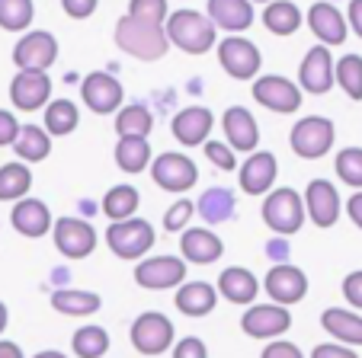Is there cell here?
<instances>
[{
  "instance_id": "obj_1",
  "label": "cell",
  "mask_w": 362,
  "mask_h": 358,
  "mask_svg": "<svg viewBox=\"0 0 362 358\" xmlns=\"http://www.w3.org/2000/svg\"><path fill=\"white\" fill-rule=\"evenodd\" d=\"M116 45L138 61H160L170 52L164 26H148V23H138L132 16H122L116 23Z\"/></svg>"
},
{
  "instance_id": "obj_2",
  "label": "cell",
  "mask_w": 362,
  "mask_h": 358,
  "mask_svg": "<svg viewBox=\"0 0 362 358\" xmlns=\"http://www.w3.org/2000/svg\"><path fill=\"white\" fill-rule=\"evenodd\" d=\"M164 35L170 45L183 48L189 54H205L215 45V26L212 20L199 10H177L167 16L164 23Z\"/></svg>"
},
{
  "instance_id": "obj_3",
  "label": "cell",
  "mask_w": 362,
  "mask_h": 358,
  "mask_svg": "<svg viewBox=\"0 0 362 358\" xmlns=\"http://www.w3.org/2000/svg\"><path fill=\"white\" fill-rule=\"evenodd\" d=\"M154 227L144 217H125V221H112L106 227V246L116 253L119 259H141L154 246Z\"/></svg>"
},
{
  "instance_id": "obj_4",
  "label": "cell",
  "mask_w": 362,
  "mask_h": 358,
  "mask_svg": "<svg viewBox=\"0 0 362 358\" xmlns=\"http://www.w3.org/2000/svg\"><path fill=\"white\" fill-rule=\"evenodd\" d=\"M263 221L276 237H292L305 224V202L295 189H273L263 202Z\"/></svg>"
},
{
  "instance_id": "obj_5",
  "label": "cell",
  "mask_w": 362,
  "mask_h": 358,
  "mask_svg": "<svg viewBox=\"0 0 362 358\" xmlns=\"http://www.w3.org/2000/svg\"><path fill=\"white\" fill-rule=\"evenodd\" d=\"M334 138H337V129H334L330 119H324V115H308V119H301V122L292 129L288 144H292V150L298 157H305V160H317V157L330 154Z\"/></svg>"
},
{
  "instance_id": "obj_6",
  "label": "cell",
  "mask_w": 362,
  "mask_h": 358,
  "mask_svg": "<svg viewBox=\"0 0 362 358\" xmlns=\"http://www.w3.org/2000/svg\"><path fill=\"white\" fill-rule=\"evenodd\" d=\"M129 339H132L138 355H148V358L164 355V352L173 345V323H170V317H164V314L148 311L132 323Z\"/></svg>"
},
{
  "instance_id": "obj_7",
  "label": "cell",
  "mask_w": 362,
  "mask_h": 358,
  "mask_svg": "<svg viewBox=\"0 0 362 358\" xmlns=\"http://www.w3.org/2000/svg\"><path fill=\"white\" fill-rule=\"evenodd\" d=\"M218 61L228 77H234V80H250V77L260 74L263 54H260V48L253 45L250 39H244V35H228L218 45Z\"/></svg>"
},
{
  "instance_id": "obj_8",
  "label": "cell",
  "mask_w": 362,
  "mask_h": 358,
  "mask_svg": "<svg viewBox=\"0 0 362 358\" xmlns=\"http://www.w3.org/2000/svg\"><path fill=\"white\" fill-rule=\"evenodd\" d=\"M13 61L20 71H42L45 74L58 61V39L52 32H45V29H33V32H26L16 42Z\"/></svg>"
},
{
  "instance_id": "obj_9",
  "label": "cell",
  "mask_w": 362,
  "mask_h": 358,
  "mask_svg": "<svg viewBox=\"0 0 362 358\" xmlns=\"http://www.w3.org/2000/svg\"><path fill=\"white\" fill-rule=\"evenodd\" d=\"M151 179L164 192H186L196 186L199 169L186 154H170L167 150V154H158L151 160Z\"/></svg>"
},
{
  "instance_id": "obj_10",
  "label": "cell",
  "mask_w": 362,
  "mask_h": 358,
  "mask_svg": "<svg viewBox=\"0 0 362 358\" xmlns=\"http://www.w3.org/2000/svg\"><path fill=\"white\" fill-rule=\"evenodd\" d=\"M135 282L148 291L180 288L186 282V263L180 256H148L135 265Z\"/></svg>"
},
{
  "instance_id": "obj_11",
  "label": "cell",
  "mask_w": 362,
  "mask_h": 358,
  "mask_svg": "<svg viewBox=\"0 0 362 358\" xmlns=\"http://www.w3.org/2000/svg\"><path fill=\"white\" fill-rule=\"evenodd\" d=\"M292 326V314L288 307L279 304H250L240 317V330L247 333L250 339H279L282 333H288Z\"/></svg>"
},
{
  "instance_id": "obj_12",
  "label": "cell",
  "mask_w": 362,
  "mask_h": 358,
  "mask_svg": "<svg viewBox=\"0 0 362 358\" xmlns=\"http://www.w3.org/2000/svg\"><path fill=\"white\" fill-rule=\"evenodd\" d=\"M81 96L90 106V112H96V115H112V112H119L125 102L122 83H119L112 74H106V71H93V74L83 77Z\"/></svg>"
},
{
  "instance_id": "obj_13",
  "label": "cell",
  "mask_w": 362,
  "mask_h": 358,
  "mask_svg": "<svg viewBox=\"0 0 362 358\" xmlns=\"http://www.w3.org/2000/svg\"><path fill=\"white\" fill-rule=\"evenodd\" d=\"M52 234H55L58 253L68 259H87L96 250V230L90 227V221H81V217L52 221Z\"/></svg>"
},
{
  "instance_id": "obj_14",
  "label": "cell",
  "mask_w": 362,
  "mask_h": 358,
  "mask_svg": "<svg viewBox=\"0 0 362 358\" xmlns=\"http://www.w3.org/2000/svg\"><path fill=\"white\" fill-rule=\"evenodd\" d=\"M301 202H305V217H311L317 227H334V224L340 221L343 202L330 179H311L305 196H301Z\"/></svg>"
},
{
  "instance_id": "obj_15",
  "label": "cell",
  "mask_w": 362,
  "mask_h": 358,
  "mask_svg": "<svg viewBox=\"0 0 362 358\" xmlns=\"http://www.w3.org/2000/svg\"><path fill=\"white\" fill-rule=\"evenodd\" d=\"M263 288H267V294L273 297V304L292 307L308 294V275L298 269V265L276 263L273 269L267 272V278H263Z\"/></svg>"
},
{
  "instance_id": "obj_16",
  "label": "cell",
  "mask_w": 362,
  "mask_h": 358,
  "mask_svg": "<svg viewBox=\"0 0 362 358\" xmlns=\"http://www.w3.org/2000/svg\"><path fill=\"white\" fill-rule=\"evenodd\" d=\"M334 87V58H330L327 45H315L301 58L298 68V90L311 96H324Z\"/></svg>"
},
{
  "instance_id": "obj_17",
  "label": "cell",
  "mask_w": 362,
  "mask_h": 358,
  "mask_svg": "<svg viewBox=\"0 0 362 358\" xmlns=\"http://www.w3.org/2000/svg\"><path fill=\"white\" fill-rule=\"evenodd\" d=\"M10 102L23 112H35L45 102H52V77L42 71H20L10 80Z\"/></svg>"
},
{
  "instance_id": "obj_18",
  "label": "cell",
  "mask_w": 362,
  "mask_h": 358,
  "mask_svg": "<svg viewBox=\"0 0 362 358\" xmlns=\"http://www.w3.org/2000/svg\"><path fill=\"white\" fill-rule=\"evenodd\" d=\"M253 100L267 106L269 112H295L301 106V90L298 83L286 80L279 74H269V77H260V80L253 83Z\"/></svg>"
},
{
  "instance_id": "obj_19",
  "label": "cell",
  "mask_w": 362,
  "mask_h": 358,
  "mask_svg": "<svg viewBox=\"0 0 362 358\" xmlns=\"http://www.w3.org/2000/svg\"><path fill=\"white\" fill-rule=\"evenodd\" d=\"M279 176V163L269 150H257L240 163V189L247 196H269Z\"/></svg>"
},
{
  "instance_id": "obj_20",
  "label": "cell",
  "mask_w": 362,
  "mask_h": 358,
  "mask_svg": "<svg viewBox=\"0 0 362 358\" xmlns=\"http://www.w3.org/2000/svg\"><path fill=\"white\" fill-rule=\"evenodd\" d=\"M221 129H225L228 148L240 150V154H253L257 144H260V129H257V119H253L250 109L244 106H231L221 115Z\"/></svg>"
},
{
  "instance_id": "obj_21",
  "label": "cell",
  "mask_w": 362,
  "mask_h": 358,
  "mask_svg": "<svg viewBox=\"0 0 362 358\" xmlns=\"http://www.w3.org/2000/svg\"><path fill=\"white\" fill-rule=\"evenodd\" d=\"M180 253H183V263L212 265L221 259L225 244H221V237L209 227H186L183 237H180Z\"/></svg>"
},
{
  "instance_id": "obj_22",
  "label": "cell",
  "mask_w": 362,
  "mask_h": 358,
  "mask_svg": "<svg viewBox=\"0 0 362 358\" xmlns=\"http://www.w3.org/2000/svg\"><path fill=\"white\" fill-rule=\"evenodd\" d=\"M10 224H13L16 234L29 237V240H39V237H45L48 230H52V211H48V205L42 202V198L26 196L13 205V211H10Z\"/></svg>"
},
{
  "instance_id": "obj_23",
  "label": "cell",
  "mask_w": 362,
  "mask_h": 358,
  "mask_svg": "<svg viewBox=\"0 0 362 358\" xmlns=\"http://www.w3.org/2000/svg\"><path fill=\"white\" fill-rule=\"evenodd\" d=\"M212 125H215V119L205 106H186L183 112L173 115V138L183 148H199V144L209 141Z\"/></svg>"
},
{
  "instance_id": "obj_24",
  "label": "cell",
  "mask_w": 362,
  "mask_h": 358,
  "mask_svg": "<svg viewBox=\"0 0 362 358\" xmlns=\"http://www.w3.org/2000/svg\"><path fill=\"white\" fill-rule=\"evenodd\" d=\"M308 26L321 39V45H343L346 42V16L327 0H317L315 7L308 10Z\"/></svg>"
},
{
  "instance_id": "obj_25",
  "label": "cell",
  "mask_w": 362,
  "mask_h": 358,
  "mask_svg": "<svg viewBox=\"0 0 362 358\" xmlns=\"http://www.w3.org/2000/svg\"><path fill=\"white\" fill-rule=\"evenodd\" d=\"M209 20L215 29L238 35L253 26V4L250 0H209Z\"/></svg>"
},
{
  "instance_id": "obj_26",
  "label": "cell",
  "mask_w": 362,
  "mask_h": 358,
  "mask_svg": "<svg viewBox=\"0 0 362 358\" xmlns=\"http://www.w3.org/2000/svg\"><path fill=\"white\" fill-rule=\"evenodd\" d=\"M215 291H218L225 301H231V304H253L257 294H260V282H257V275H253L250 269L231 265V269H225L218 275V288Z\"/></svg>"
},
{
  "instance_id": "obj_27",
  "label": "cell",
  "mask_w": 362,
  "mask_h": 358,
  "mask_svg": "<svg viewBox=\"0 0 362 358\" xmlns=\"http://www.w3.org/2000/svg\"><path fill=\"white\" fill-rule=\"evenodd\" d=\"M180 314L186 317H209L218 304V291L212 288L209 282H183L177 288V297H173Z\"/></svg>"
},
{
  "instance_id": "obj_28",
  "label": "cell",
  "mask_w": 362,
  "mask_h": 358,
  "mask_svg": "<svg viewBox=\"0 0 362 358\" xmlns=\"http://www.w3.org/2000/svg\"><path fill=\"white\" fill-rule=\"evenodd\" d=\"M321 326L334 336L340 345H362V317L343 307H327L321 314Z\"/></svg>"
},
{
  "instance_id": "obj_29",
  "label": "cell",
  "mask_w": 362,
  "mask_h": 358,
  "mask_svg": "<svg viewBox=\"0 0 362 358\" xmlns=\"http://www.w3.org/2000/svg\"><path fill=\"white\" fill-rule=\"evenodd\" d=\"M52 307L64 317H90L103 307V297L96 291H77V288H64L52 294Z\"/></svg>"
},
{
  "instance_id": "obj_30",
  "label": "cell",
  "mask_w": 362,
  "mask_h": 358,
  "mask_svg": "<svg viewBox=\"0 0 362 358\" xmlns=\"http://www.w3.org/2000/svg\"><path fill=\"white\" fill-rule=\"evenodd\" d=\"M196 211L205 217V224H225L238 215V202L228 189L221 186H212V189H205L202 198L196 202Z\"/></svg>"
},
{
  "instance_id": "obj_31",
  "label": "cell",
  "mask_w": 362,
  "mask_h": 358,
  "mask_svg": "<svg viewBox=\"0 0 362 358\" xmlns=\"http://www.w3.org/2000/svg\"><path fill=\"white\" fill-rule=\"evenodd\" d=\"M154 160V150H151L148 138H119L116 144V163L122 173H144Z\"/></svg>"
},
{
  "instance_id": "obj_32",
  "label": "cell",
  "mask_w": 362,
  "mask_h": 358,
  "mask_svg": "<svg viewBox=\"0 0 362 358\" xmlns=\"http://www.w3.org/2000/svg\"><path fill=\"white\" fill-rule=\"evenodd\" d=\"M154 129V115L144 102H129L116 112V131L119 138H148Z\"/></svg>"
},
{
  "instance_id": "obj_33",
  "label": "cell",
  "mask_w": 362,
  "mask_h": 358,
  "mask_svg": "<svg viewBox=\"0 0 362 358\" xmlns=\"http://www.w3.org/2000/svg\"><path fill=\"white\" fill-rule=\"evenodd\" d=\"M13 150H16V157H20V163H39V160H45L48 150H52V138H48V131L39 129V125H23L13 141Z\"/></svg>"
},
{
  "instance_id": "obj_34",
  "label": "cell",
  "mask_w": 362,
  "mask_h": 358,
  "mask_svg": "<svg viewBox=\"0 0 362 358\" xmlns=\"http://www.w3.org/2000/svg\"><path fill=\"white\" fill-rule=\"evenodd\" d=\"M263 26L273 35H292L301 26V10L292 0H269L267 10H263Z\"/></svg>"
},
{
  "instance_id": "obj_35",
  "label": "cell",
  "mask_w": 362,
  "mask_h": 358,
  "mask_svg": "<svg viewBox=\"0 0 362 358\" xmlns=\"http://www.w3.org/2000/svg\"><path fill=\"white\" fill-rule=\"evenodd\" d=\"M33 189V169L26 163H4L0 167V202H20Z\"/></svg>"
},
{
  "instance_id": "obj_36",
  "label": "cell",
  "mask_w": 362,
  "mask_h": 358,
  "mask_svg": "<svg viewBox=\"0 0 362 358\" xmlns=\"http://www.w3.org/2000/svg\"><path fill=\"white\" fill-rule=\"evenodd\" d=\"M81 122V112H77V102L71 100H55L45 106V131L48 138H64L77 129Z\"/></svg>"
},
{
  "instance_id": "obj_37",
  "label": "cell",
  "mask_w": 362,
  "mask_h": 358,
  "mask_svg": "<svg viewBox=\"0 0 362 358\" xmlns=\"http://www.w3.org/2000/svg\"><path fill=\"white\" fill-rule=\"evenodd\" d=\"M138 202H141V196H138L135 186H129V183L112 186V189L106 192V198H103V215L110 217V221H125V217H135Z\"/></svg>"
},
{
  "instance_id": "obj_38",
  "label": "cell",
  "mask_w": 362,
  "mask_h": 358,
  "mask_svg": "<svg viewBox=\"0 0 362 358\" xmlns=\"http://www.w3.org/2000/svg\"><path fill=\"white\" fill-rule=\"evenodd\" d=\"M71 349L77 358H103L110 352V333L103 326H81L71 339Z\"/></svg>"
},
{
  "instance_id": "obj_39",
  "label": "cell",
  "mask_w": 362,
  "mask_h": 358,
  "mask_svg": "<svg viewBox=\"0 0 362 358\" xmlns=\"http://www.w3.org/2000/svg\"><path fill=\"white\" fill-rule=\"evenodd\" d=\"M334 83H340L349 100H362V54H343L334 68Z\"/></svg>"
},
{
  "instance_id": "obj_40",
  "label": "cell",
  "mask_w": 362,
  "mask_h": 358,
  "mask_svg": "<svg viewBox=\"0 0 362 358\" xmlns=\"http://www.w3.org/2000/svg\"><path fill=\"white\" fill-rule=\"evenodd\" d=\"M35 4L33 0H0V29L7 32H23L33 26Z\"/></svg>"
},
{
  "instance_id": "obj_41",
  "label": "cell",
  "mask_w": 362,
  "mask_h": 358,
  "mask_svg": "<svg viewBox=\"0 0 362 358\" xmlns=\"http://www.w3.org/2000/svg\"><path fill=\"white\" fill-rule=\"evenodd\" d=\"M337 176L356 192H362V148H343L337 154Z\"/></svg>"
},
{
  "instance_id": "obj_42",
  "label": "cell",
  "mask_w": 362,
  "mask_h": 358,
  "mask_svg": "<svg viewBox=\"0 0 362 358\" xmlns=\"http://www.w3.org/2000/svg\"><path fill=\"white\" fill-rule=\"evenodd\" d=\"M125 16L148 23V26H164L167 16H170V7H167V0H132Z\"/></svg>"
},
{
  "instance_id": "obj_43",
  "label": "cell",
  "mask_w": 362,
  "mask_h": 358,
  "mask_svg": "<svg viewBox=\"0 0 362 358\" xmlns=\"http://www.w3.org/2000/svg\"><path fill=\"white\" fill-rule=\"evenodd\" d=\"M192 215H196V202H189V198H180V202H173L170 208H167L164 230H170V234H183Z\"/></svg>"
},
{
  "instance_id": "obj_44",
  "label": "cell",
  "mask_w": 362,
  "mask_h": 358,
  "mask_svg": "<svg viewBox=\"0 0 362 358\" xmlns=\"http://www.w3.org/2000/svg\"><path fill=\"white\" fill-rule=\"evenodd\" d=\"M205 157H209L218 169H234L238 167V154H234L228 144H221V141H205Z\"/></svg>"
},
{
  "instance_id": "obj_45",
  "label": "cell",
  "mask_w": 362,
  "mask_h": 358,
  "mask_svg": "<svg viewBox=\"0 0 362 358\" xmlns=\"http://www.w3.org/2000/svg\"><path fill=\"white\" fill-rule=\"evenodd\" d=\"M173 358H209V349L199 336H186L173 345Z\"/></svg>"
},
{
  "instance_id": "obj_46",
  "label": "cell",
  "mask_w": 362,
  "mask_h": 358,
  "mask_svg": "<svg viewBox=\"0 0 362 358\" xmlns=\"http://www.w3.org/2000/svg\"><path fill=\"white\" fill-rule=\"evenodd\" d=\"M343 297H346L349 307H359L362 311V269L349 272V275L343 278Z\"/></svg>"
},
{
  "instance_id": "obj_47",
  "label": "cell",
  "mask_w": 362,
  "mask_h": 358,
  "mask_svg": "<svg viewBox=\"0 0 362 358\" xmlns=\"http://www.w3.org/2000/svg\"><path fill=\"white\" fill-rule=\"evenodd\" d=\"M23 125L13 119V112H7V109H0V148H13L16 135H20Z\"/></svg>"
},
{
  "instance_id": "obj_48",
  "label": "cell",
  "mask_w": 362,
  "mask_h": 358,
  "mask_svg": "<svg viewBox=\"0 0 362 358\" xmlns=\"http://www.w3.org/2000/svg\"><path fill=\"white\" fill-rule=\"evenodd\" d=\"M62 7L71 20H90L100 7V0H62Z\"/></svg>"
},
{
  "instance_id": "obj_49",
  "label": "cell",
  "mask_w": 362,
  "mask_h": 358,
  "mask_svg": "<svg viewBox=\"0 0 362 358\" xmlns=\"http://www.w3.org/2000/svg\"><path fill=\"white\" fill-rule=\"evenodd\" d=\"M260 358H305L301 355V349L295 342H286V339H273V342L263 349Z\"/></svg>"
},
{
  "instance_id": "obj_50",
  "label": "cell",
  "mask_w": 362,
  "mask_h": 358,
  "mask_svg": "<svg viewBox=\"0 0 362 358\" xmlns=\"http://www.w3.org/2000/svg\"><path fill=\"white\" fill-rule=\"evenodd\" d=\"M311 358H359L349 345H340V342H321L315 345V352H311Z\"/></svg>"
},
{
  "instance_id": "obj_51",
  "label": "cell",
  "mask_w": 362,
  "mask_h": 358,
  "mask_svg": "<svg viewBox=\"0 0 362 358\" xmlns=\"http://www.w3.org/2000/svg\"><path fill=\"white\" fill-rule=\"evenodd\" d=\"M346 26H353V32L362 39V0H349V13H346Z\"/></svg>"
},
{
  "instance_id": "obj_52",
  "label": "cell",
  "mask_w": 362,
  "mask_h": 358,
  "mask_svg": "<svg viewBox=\"0 0 362 358\" xmlns=\"http://www.w3.org/2000/svg\"><path fill=\"white\" fill-rule=\"evenodd\" d=\"M346 215H349V221L362 230V192H356V196L346 202Z\"/></svg>"
},
{
  "instance_id": "obj_53",
  "label": "cell",
  "mask_w": 362,
  "mask_h": 358,
  "mask_svg": "<svg viewBox=\"0 0 362 358\" xmlns=\"http://www.w3.org/2000/svg\"><path fill=\"white\" fill-rule=\"evenodd\" d=\"M0 358H26V355H23V349L16 342H10V339H0Z\"/></svg>"
},
{
  "instance_id": "obj_54",
  "label": "cell",
  "mask_w": 362,
  "mask_h": 358,
  "mask_svg": "<svg viewBox=\"0 0 362 358\" xmlns=\"http://www.w3.org/2000/svg\"><path fill=\"white\" fill-rule=\"evenodd\" d=\"M7 323H10V311H7V304L0 301V333L7 330Z\"/></svg>"
},
{
  "instance_id": "obj_55",
  "label": "cell",
  "mask_w": 362,
  "mask_h": 358,
  "mask_svg": "<svg viewBox=\"0 0 362 358\" xmlns=\"http://www.w3.org/2000/svg\"><path fill=\"white\" fill-rule=\"evenodd\" d=\"M269 253H273V259H286V256H288V246L282 250L279 244H269Z\"/></svg>"
},
{
  "instance_id": "obj_56",
  "label": "cell",
  "mask_w": 362,
  "mask_h": 358,
  "mask_svg": "<svg viewBox=\"0 0 362 358\" xmlns=\"http://www.w3.org/2000/svg\"><path fill=\"white\" fill-rule=\"evenodd\" d=\"M33 358H68V355L58 352V349H45V352H39V355H33Z\"/></svg>"
},
{
  "instance_id": "obj_57",
  "label": "cell",
  "mask_w": 362,
  "mask_h": 358,
  "mask_svg": "<svg viewBox=\"0 0 362 358\" xmlns=\"http://www.w3.org/2000/svg\"><path fill=\"white\" fill-rule=\"evenodd\" d=\"M250 4H253V0H250ZM257 4H269V0H257Z\"/></svg>"
}]
</instances>
